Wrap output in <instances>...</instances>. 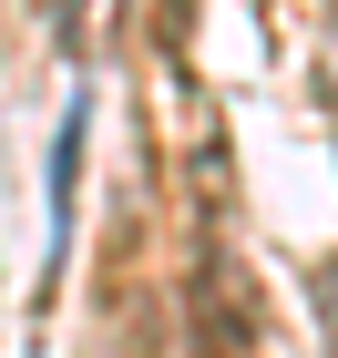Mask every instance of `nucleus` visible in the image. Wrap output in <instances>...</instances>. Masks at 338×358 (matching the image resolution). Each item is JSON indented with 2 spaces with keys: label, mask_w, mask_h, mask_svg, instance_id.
Segmentation results:
<instances>
[{
  "label": "nucleus",
  "mask_w": 338,
  "mask_h": 358,
  "mask_svg": "<svg viewBox=\"0 0 338 358\" xmlns=\"http://www.w3.org/2000/svg\"><path fill=\"white\" fill-rule=\"evenodd\" d=\"M195 358H267L256 348V297L225 256H205V276H195Z\"/></svg>",
  "instance_id": "nucleus-1"
}]
</instances>
